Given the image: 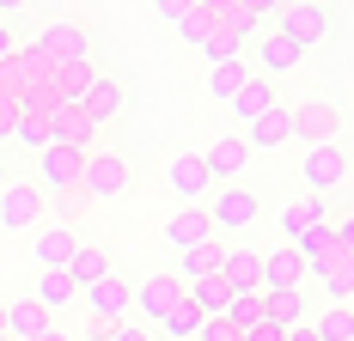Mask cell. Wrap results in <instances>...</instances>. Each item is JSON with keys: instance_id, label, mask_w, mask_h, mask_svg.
<instances>
[{"instance_id": "cell-1", "label": "cell", "mask_w": 354, "mask_h": 341, "mask_svg": "<svg viewBox=\"0 0 354 341\" xmlns=\"http://www.w3.org/2000/svg\"><path fill=\"white\" fill-rule=\"evenodd\" d=\"M208 220L214 232H245V226H257L263 220V195L257 189H245V183H220V189H208Z\"/></svg>"}, {"instance_id": "cell-2", "label": "cell", "mask_w": 354, "mask_h": 341, "mask_svg": "<svg viewBox=\"0 0 354 341\" xmlns=\"http://www.w3.org/2000/svg\"><path fill=\"white\" fill-rule=\"evenodd\" d=\"M80 170H86V153H73V146H43V153H37V189H43V202L80 195Z\"/></svg>"}, {"instance_id": "cell-3", "label": "cell", "mask_w": 354, "mask_h": 341, "mask_svg": "<svg viewBox=\"0 0 354 341\" xmlns=\"http://www.w3.org/2000/svg\"><path fill=\"white\" fill-rule=\"evenodd\" d=\"M129 153H86V170H80V202H116L129 189Z\"/></svg>"}, {"instance_id": "cell-4", "label": "cell", "mask_w": 354, "mask_h": 341, "mask_svg": "<svg viewBox=\"0 0 354 341\" xmlns=\"http://www.w3.org/2000/svg\"><path fill=\"white\" fill-rule=\"evenodd\" d=\"M37 61L43 68H62V61H92V31L80 19H55L49 31L37 37Z\"/></svg>"}, {"instance_id": "cell-5", "label": "cell", "mask_w": 354, "mask_h": 341, "mask_svg": "<svg viewBox=\"0 0 354 341\" xmlns=\"http://www.w3.org/2000/svg\"><path fill=\"white\" fill-rule=\"evenodd\" d=\"M287 128H293V140H306V146H336V135H342V110L324 98H306L287 110Z\"/></svg>"}, {"instance_id": "cell-6", "label": "cell", "mask_w": 354, "mask_h": 341, "mask_svg": "<svg viewBox=\"0 0 354 341\" xmlns=\"http://www.w3.org/2000/svg\"><path fill=\"white\" fill-rule=\"evenodd\" d=\"M43 128H49V146H73V153H92V140H98V122L80 104H49Z\"/></svg>"}, {"instance_id": "cell-7", "label": "cell", "mask_w": 354, "mask_h": 341, "mask_svg": "<svg viewBox=\"0 0 354 341\" xmlns=\"http://www.w3.org/2000/svg\"><path fill=\"white\" fill-rule=\"evenodd\" d=\"M43 213H49V202H43V189H37V183L19 177V183H6V189H0V226H6V232H37V226H43Z\"/></svg>"}, {"instance_id": "cell-8", "label": "cell", "mask_w": 354, "mask_h": 341, "mask_svg": "<svg viewBox=\"0 0 354 341\" xmlns=\"http://www.w3.org/2000/svg\"><path fill=\"white\" fill-rule=\"evenodd\" d=\"M86 305H92V317H98V323H122V317L135 311V280L110 269L98 286H86Z\"/></svg>"}, {"instance_id": "cell-9", "label": "cell", "mask_w": 354, "mask_h": 341, "mask_svg": "<svg viewBox=\"0 0 354 341\" xmlns=\"http://www.w3.org/2000/svg\"><path fill=\"white\" fill-rule=\"evenodd\" d=\"M275 31H281L293 49H312V43L330 31V6H312V0H299V6H281V12H275Z\"/></svg>"}, {"instance_id": "cell-10", "label": "cell", "mask_w": 354, "mask_h": 341, "mask_svg": "<svg viewBox=\"0 0 354 341\" xmlns=\"http://www.w3.org/2000/svg\"><path fill=\"white\" fill-rule=\"evenodd\" d=\"M299 177H306V195H324V189H336V183L348 177V153H342V146H306Z\"/></svg>"}, {"instance_id": "cell-11", "label": "cell", "mask_w": 354, "mask_h": 341, "mask_svg": "<svg viewBox=\"0 0 354 341\" xmlns=\"http://www.w3.org/2000/svg\"><path fill=\"white\" fill-rule=\"evenodd\" d=\"M73 250H80V232H73V226H37L31 256H37V269H43V274H68Z\"/></svg>"}, {"instance_id": "cell-12", "label": "cell", "mask_w": 354, "mask_h": 341, "mask_svg": "<svg viewBox=\"0 0 354 341\" xmlns=\"http://www.w3.org/2000/svg\"><path fill=\"white\" fill-rule=\"evenodd\" d=\"M208 238H214V220H208V207H202V202H183L171 220H165V244H171L177 256L196 250V244H208Z\"/></svg>"}, {"instance_id": "cell-13", "label": "cell", "mask_w": 354, "mask_h": 341, "mask_svg": "<svg viewBox=\"0 0 354 341\" xmlns=\"http://www.w3.org/2000/svg\"><path fill=\"white\" fill-rule=\"evenodd\" d=\"M306 262L293 256V244H281V250H263V293H299L306 286Z\"/></svg>"}, {"instance_id": "cell-14", "label": "cell", "mask_w": 354, "mask_h": 341, "mask_svg": "<svg viewBox=\"0 0 354 341\" xmlns=\"http://www.w3.org/2000/svg\"><path fill=\"white\" fill-rule=\"evenodd\" d=\"M250 159H257V153L245 146V135H220L208 153H202V165H208V183H232V177H239Z\"/></svg>"}, {"instance_id": "cell-15", "label": "cell", "mask_w": 354, "mask_h": 341, "mask_svg": "<svg viewBox=\"0 0 354 341\" xmlns=\"http://www.w3.org/2000/svg\"><path fill=\"white\" fill-rule=\"evenodd\" d=\"M165 183H171L183 202H208V165H202V153H171V165H165Z\"/></svg>"}, {"instance_id": "cell-16", "label": "cell", "mask_w": 354, "mask_h": 341, "mask_svg": "<svg viewBox=\"0 0 354 341\" xmlns=\"http://www.w3.org/2000/svg\"><path fill=\"white\" fill-rule=\"evenodd\" d=\"M220 280H226L232 293H257V286H263V250H250V244H226Z\"/></svg>"}, {"instance_id": "cell-17", "label": "cell", "mask_w": 354, "mask_h": 341, "mask_svg": "<svg viewBox=\"0 0 354 341\" xmlns=\"http://www.w3.org/2000/svg\"><path fill=\"white\" fill-rule=\"evenodd\" d=\"M171 305H183V286H177L171 274H147V280H135V311H141V317L159 323Z\"/></svg>"}, {"instance_id": "cell-18", "label": "cell", "mask_w": 354, "mask_h": 341, "mask_svg": "<svg viewBox=\"0 0 354 341\" xmlns=\"http://www.w3.org/2000/svg\"><path fill=\"white\" fill-rule=\"evenodd\" d=\"M269 110H281V98H275V79H263V73L250 68V79L239 86V98H232V116L250 128V122H257V116H269Z\"/></svg>"}, {"instance_id": "cell-19", "label": "cell", "mask_w": 354, "mask_h": 341, "mask_svg": "<svg viewBox=\"0 0 354 341\" xmlns=\"http://www.w3.org/2000/svg\"><path fill=\"white\" fill-rule=\"evenodd\" d=\"M92 79H98L92 61H62V68H49V104H80L92 92Z\"/></svg>"}, {"instance_id": "cell-20", "label": "cell", "mask_w": 354, "mask_h": 341, "mask_svg": "<svg viewBox=\"0 0 354 341\" xmlns=\"http://www.w3.org/2000/svg\"><path fill=\"white\" fill-rule=\"evenodd\" d=\"M220 262H226V244L208 238V244H196V250H183L177 256V286H196V280H208V274H220Z\"/></svg>"}, {"instance_id": "cell-21", "label": "cell", "mask_w": 354, "mask_h": 341, "mask_svg": "<svg viewBox=\"0 0 354 341\" xmlns=\"http://www.w3.org/2000/svg\"><path fill=\"white\" fill-rule=\"evenodd\" d=\"M281 232H287V244L299 238V232H312V226H330V202L324 195H299V202H281Z\"/></svg>"}, {"instance_id": "cell-22", "label": "cell", "mask_w": 354, "mask_h": 341, "mask_svg": "<svg viewBox=\"0 0 354 341\" xmlns=\"http://www.w3.org/2000/svg\"><path fill=\"white\" fill-rule=\"evenodd\" d=\"M110 269H116V262H110V250H104V244H80V250H73V262H68V280H73V293L98 286V280H104Z\"/></svg>"}, {"instance_id": "cell-23", "label": "cell", "mask_w": 354, "mask_h": 341, "mask_svg": "<svg viewBox=\"0 0 354 341\" xmlns=\"http://www.w3.org/2000/svg\"><path fill=\"white\" fill-rule=\"evenodd\" d=\"M122 104H129V86H122V79H104V73H98V79H92V92L80 98V110H86L92 122H110V116H122Z\"/></svg>"}, {"instance_id": "cell-24", "label": "cell", "mask_w": 354, "mask_h": 341, "mask_svg": "<svg viewBox=\"0 0 354 341\" xmlns=\"http://www.w3.org/2000/svg\"><path fill=\"white\" fill-rule=\"evenodd\" d=\"M49 323H55V317H43L31 299H12V305H6V329H0V341H37Z\"/></svg>"}, {"instance_id": "cell-25", "label": "cell", "mask_w": 354, "mask_h": 341, "mask_svg": "<svg viewBox=\"0 0 354 341\" xmlns=\"http://www.w3.org/2000/svg\"><path fill=\"white\" fill-rule=\"evenodd\" d=\"M287 140H293V128H287V104H281V110H269V116H257V122L245 128L250 153H275V146H287Z\"/></svg>"}, {"instance_id": "cell-26", "label": "cell", "mask_w": 354, "mask_h": 341, "mask_svg": "<svg viewBox=\"0 0 354 341\" xmlns=\"http://www.w3.org/2000/svg\"><path fill=\"white\" fill-rule=\"evenodd\" d=\"M257 25H263V6H250V0H226V6H214V31H226L232 43H245Z\"/></svg>"}, {"instance_id": "cell-27", "label": "cell", "mask_w": 354, "mask_h": 341, "mask_svg": "<svg viewBox=\"0 0 354 341\" xmlns=\"http://www.w3.org/2000/svg\"><path fill=\"white\" fill-rule=\"evenodd\" d=\"M263 323L269 329H299L306 323V293H263Z\"/></svg>"}, {"instance_id": "cell-28", "label": "cell", "mask_w": 354, "mask_h": 341, "mask_svg": "<svg viewBox=\"0 0 354 341\" xmlns=\"http://www.w3.org/2000/svg\"><path fill=\"white\" fill-rule=\"evenodd\" d=\"M80 293H73V280L68 274H37V293H31V305L43 311V317H55V311H68Z\"/></svg>"}, {"instance_id": "cell-29", "label": "cell", "mask_w": 354, "mask_h": 341, "mask_svg": "<svg viewBox=\"0 0 354 341\" xmlns=\"http://www.w3.org/2000/svg\"><path fill=\"white\" fill-rule=\"evenodd\" d=\"M299 55H306V49H293L281 31H269V37H263V68H257V73H263V79H281V73L299 68Z\"/></svg>"}, {"instance_id": "cell-30", "label": "cell", "mask_w": 354, "mask_h": 341, "mask_svg": "<svg viewBox=\"0 0 354 341\" xmlns=\"http://www.w3.org/2000/svg\"><path fill=\"white\" fill-rule=\"evenodd\" d=\"M220 323L232 329V341L250 335V329L263 323V286H257V293H232V305H226V317H220Z\"/></svg>"}, {"instance_id": "cell-31", "label": "cell", "mask_w": 354, "mask_h": 341, "mask_svg": "<svg viewBox=\"0 0 354 341\" xmlns=\"http://www.w3.org/2000/svg\"><path fill=\"white\" fill-rule=\"evenodd\" d=\"M245 79H250V61H220V68H208V98L214 104H232Z\"/></svg>"}, {"instance_id": "cell-32", "label": "cell", "mask_w": 354, "mask_h": 341, "mask_svg": "<svg viewBox=\"0 0 354 341\" xmlns=\"http://www.w3.org/2000/svg\"><path fill=\"white\" fill-rule=\"evenodd\" d=\"M318 341H354V305H330L324 317H312Z\"/></svg>"}, {"instance_id": "cell-33", "label": "cell", "mask_w": 354, "mask_h": 341, "mask_svg": "<svg viewBox=\"0 0 354 341\" xmlns=\"http://www.w3.org/2000/svg\"><path fill=\"white\" fill-rule=\"evenodd\" d=\"M177 37L202 49V43L214 37V6H189V0H183V12H177Z\"/></svg>"}, {"instance_id": "cell-34", "label": "cell", "mask_w": 354, "mask_h": 341, "mask_svg": "<svg viewBox=\"0 0 354 341\" xmlns=\"http://www.w3.org/2000/svg\"><path fill=\"white\" fill-rule=\"evenodd\" d=\"M159 329L183 341V335H196V329H202V317H196V311H189V299H183V305H171L165 317H159Z\"/></svg>"}, {"instance_id": "cell-35", "label": "cell", "mask_w": 354, "mask_h": 341, "mask_svg": "<svg viewBox=\"0 0 354 341\" xmlns=\"http://www.w3.org/2000/svg\"><path fill=\"white\" fill-rule=\"evenodd\" d=\"M12 135H19V146H31V153H43V146H49V128H43V110H25Z\"/></svg>"}, {"instance_id": "cell-36", "label": "cell", "mask_w": 354, "mask_h": 341, "mask_svg": "<svg viewBox=\"0 0 354 341\" xmlns=\"http://www.w3.org/2000/svg\"><path fill=\"white\" fill-rule=\"evenodd\" d=\"M19 116H25V86H19V92H0V140H12Z\"/></svg>"}, {"instance_id": "cell-37", "label": "cell", "mask_w": 354, "mask_h": 341, "mask_svg": "<svg viewBox=\"0 0 354 341\" xmlns=\"http://www.w3.org/2000/svg\"><path fill=\"white\" fill-rule=\"evenodd\" d=\"M239 49H245V43H232V37H226V31H214L208 43H202V55H208V68H220V61H245Z\"/></svg>"}, {"instance_id": "cell-38", "label": "cell", "mask_w": 354, "mask_h": 341, "mask_svg": "<svg viewBox=\"0 0 354 341\" xmlns=\"http://www.w3.org/2000/svg\"><path fill=\"white\" fill-rule=\"evenodd\" d=\"M12 55H19V37H12V25H0V68H6Z\"/></svg>"}, {"instance_id": "cell-39", "label": "cell", "mask_w": 354, "mask_h": 341, "mask_svg": "<svg viewBox=\"0 0 354 341\" xmlns=\"http://www.w3.org/2000/svg\"><path fill=\"white\" fill-rule=\"evenodd\" d=\"M110 341H153V335H147V329H135V323H116V329H110Z\"/></svg>"}, {"instance_id": "cell-40", "label": "cell", "mask_w": 354, "mask_h": 341, "mask_svg": "<svg viewBox=\"0 0 354 341\" xmlns=\"http://www.w3.org/2000/svg\"><path fill=\"white\" fill-rule=\"evenodd\" d=\"M239 341H281V329H269V323H257L250 335H239Z\"/></svg>"}, {"instance_id": "cell-41", "label": "cell", "mask_w": 354, "mask_h": 341, "mask_svg": "<svg viewBox=\"0 0 354 341\" xmlns=\"http://www.w3.org/2000/svg\"><path fill=\"white\" fill-rule=\"evenodd\" d=\"M110 329H116V323H98V317H92V329H86V341H110Z\"/></svg>"}, {"instance_id": "cell-42", "label": "cell", "mask_w": 354, "mask_h": 341, "mask_svg": "<svg viewBox=\"0 0 354 341\" xmlns=\"http://www.w3.org/2000/svg\"><path fill=\"white\" fill-rule=\"evenodd\" d=\"M281 341H318V335H312V323H299V329H287Z\"/></svg>"}, {"instance_id": "cell-43", "label": "cell", "mask_w": 354, "mask_h": 341, "mask_svg": "<svg viewBox=\"0 0 354 341\" xmlns=\"http://www.w3.org/2000/svg\"><path fill=\"white\" fill-rule=\"evenodd\" d=\"M37 341H68V329H62V323H49V329H43Z\"/></svg>"}, {"instance_id": "cell-44", "label": "cell", "mask_w": 354, "mask_h": 341, "mask_svg": "<svg viewBox=\"0 0 354 341\" xmlns=\"http://www.w3.org/2000/svg\"><path fill=\"white\" fill-rule=\"evenodd\" d=\"M6 183H12V170H6V153H0V189H6Z\"/></svg>"}, {"instance_id": "cell-45", "label": "cell", "mask_w": 354, "mask_h": 341, "mask_svg": "<svg viewBox=\"0 0 354 341\" xmlns=\"http://www.w3.org/2000/svg\"><path fill=\"white\" fill-rule=\"evenodd\" d=\"M0 329H6V305H0Z\"/></svg>"}]
</instances>
